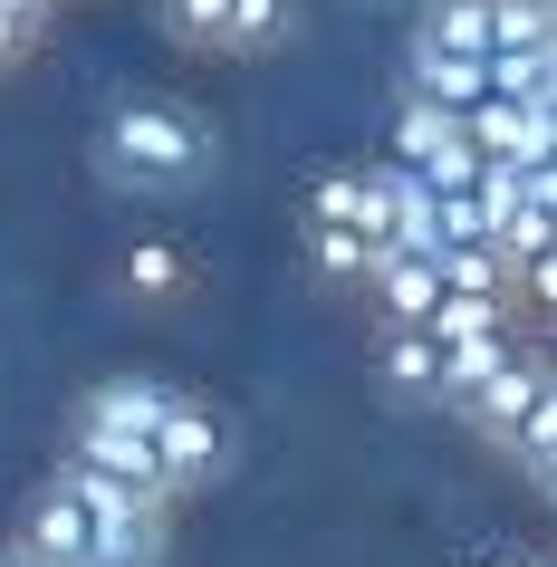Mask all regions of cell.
<instances>
[{
	"label": "cell",
	"mask_w": 557,
	"mask_h": 567,
	"mask_svg": "<svg viewBox=\"0 0 557 567\" xmlns=\"http://www.w3.org/2000/svg\"><path fill=\"white\" fill-rule=\"evenodd\" d=\"M384 385L442 404V337L433 328H384Z\"/></svg>",
	"instance_id": "9c48e42d"
},
{
	"label": "cell",
	"mask_w": 557,
	"mask_h": 567,
	"mask_svg": "<svg viewBox=\"0 0 557 567\" xmlns=\"http://www.w3.org/2000/svg\"><path fill=\"white\" fill-rule=\"evenodd\" d=\"M0 567H49V558H39L30 538H10V548H0Z\"/></svg>",
	"instance_id": "e0dca14e"
},
{
	"label": "cell",
	"mask_w": 557,
	"mask_h": 567,
	"mask_svg": "<svg viewBox=\"0 0 557 567\" xmlns=\"http://www.w3.org/2000/svg\"><path fill=\"white\" fill-rule=\"evenodd\" d=\"M125 289H135V299H183V289H193V260H183V240L145 231L135 250H125Z\"/></svg>",
	"instance_id": "8fae6325"
},
{
	"label": "cell",
	"mask_w": 557,
	"mask_h": 567,
	"mask_svg": "<svg viewBox=\"0 0 557 567\" xmlns=\"http://www.w3.org/2000/svg\"><path fill=\"white\" fill-rule=\"evenodd\" d=\"M154 20H164V39H183V49H221L231 0H154Z\"/></svg>",
	"instance_id": "4fadbf2b"
},
{
	"label": "cell",
	"mask_w": 557,
	"mask_h": 567,
	"mask_svg": "<svg viewBox=\"0 0 557 567\" xmlns=\"http://www.w3.org/2000/svg\"><path fill=\"white\" fill-rule=\"evenodd\" d=\"M404 96H433V106L471 116L481 96H499V59H481V49H433V39H413V49H404Z\"/></svg>",
	"instance_id": "3957f363"
},
{
	"label": "cell",
	"mask_w": 557,
	"mask_h": 567,
	"mask_svg": "<svg viewBox=\"0 0 557 567\" xmlns=\"http://www.w3.org/2000/svg\"><path fill=\"white\" fill-rule=\"evenodd\" d=\"M509 452H519L528 472H548V462H557V385L538 394V404H528V423L509 433Z\"/></svg>",
	"instance_id": "5bb4252c"
},
{
	"label": "cell",
	"mask_w": 557,
	"mask_h": 567,
	"mask_svg": "<svg viewBox=\"0 0 557 567\" xmlns=\"http://www.w3.org/2000/svg\"><path fill=\"white\" fill-rule=\"evenodd\" d=\"M164 404H174V385H154V375H106V385L87 394V414H78V423H116V433H154V423H164Z\"/></svg>",
	"instance_id": "ba28073f"
},
{
	"label": "cell",
	"mask_w": 557,
	"mask_h": 567,
	"mask_svg": "<svg viewBox=\"0 0 557 567\" xmlns=\"http://www.w3.org/2000/svg\"><path fill=\"white\" fill-rule=\"evenodd\" d=\"M30 30H39V0H0V68L30 59Z\"/></svg>",
	"instance_id": "9a60e30c"
},
{
	"label": "cell",
	"mask_w": 557,
	"mask_h": 567,
	"mask_svg": "<svg viewBox=\"0 0 557 567\" xmlns=\"http://www.w3.org/2000/svg\"><path fill=\"white\" fill-rule=\"evenodd\" d=\"M548 10H557V0H548Z\"/></svg>",
	"instance_id": "ac0fdd59"
},
{
	"label": "cell",
	"mask_w": 557,
	"mask_h": 567,
	"mask_svg": "<svg viewBox=\"0 0 557 567\" xmlns=\"http://www.w3.org/2000/svg\"><path fill=\"white\" fill-rule=\"evenodd\" d=\"M365 289H375L384 328H423V318L442 308V250H384Z\"/></svg>",
	"instance_id": "5b68a950"
},
{
	"label": "cell",
	"mask_w": 557,
	"mask_h": 567,
	"mask_svg": "<svg viewBox=\"0 0 557 567\" xmlns=\"http://www.w3.org/2000/svg\"><path fill=\"white\" fill-rule=\"evenodd\" d=\"M289 30H298V0H231L221 49L231 59H269V49H289Z\"/></svg>",
	"instance_id": "30bf717a"
},
{
	"label": "cell",
	"mask_w": 557,
	"mask_h": 567,
	"mask_svg": "<svg viewBox=\"0 0 557 567\" xmlns=\"http://www.w3.org/2000/svg\"><path fill=\"white\" fill-rule=\"evenodd\" d=\"M308 250H318V269H327V279H347V289H365L375 260H384L375 231H318V221H308Z\"/></svg>",
	"instance_id": "7c38bea8"
},
{
	"label": "cell",
	"mask_w": 557,
	"mask_h": 567,
	"mask_svg": "<svg viewBox=\"0 0 557 567\" xmlns=\"http://www.w3.org/2000/svg\"><path fill=\"white\" fill-rule=\"evenodd\" d=\"M203 154H212V135L183 116V106H125V116L96 135V164L116 183H193Z\"/></svg>",
	"instance_id": "6da1fadb"
},
{
	"label": "cell",
	"mask_w": 557,
	"mask_h": 567,
	"mask_svg": "<svg viewBox=\"0 0 557 567\" xmlns=\"http://www.w3.org/2000/svg\"><path fill=\"white\" fill-rule=\"evenodd\" d=\"M20 538H30V548H39L49 567H106V519L87 509V491H78L68 472H59V481H49V491L30 501Z\"/></svg>",
	"instance_id": "7a4b0ae2"
},
{
	"label": "cell",
	"mask_w": 557,
	"mask_h": 567,
	"mask_svg": "<svg viewBox=\"0 0 557 567\" xmlns=\"http://www.w3.org/2000/svg\"><path fill=\"white\" fill-rule=\"evenodd\" d=\"M68 462H87V472H116V481H145V491H174V481H164V452H154V433L78 423V452H68Z\"/></svg>",
	"instance_id": "52a82bcc"
},
{
	"label": "cell",
	"mask_w": 557,
	"mask_h": 567,
	"mask_svg": "<svg viewBox=\"0 0 557 567\" xmlns=\"http://www.w3.org/2000/svg\"><path fill=\"white\" fill-rule=\"evenodd\" d=\"M154 452H164V481H174V491H193V481L221 472L231 433H221V414H212V404L174 394V404H164V423H154Z\"/></svg>",
	"instance_id": "277c9868"
},
{
	"label": "cell",
	"mask_w": 557,
	"mask_h": 567,
	"mask_svg": "<svg viewBox=\"0 0 557 567\" xmlns=\"http://www.w3.org/2000/svg\"><path fill=\"white\" fill-rule=\"evenodd\" d=\"M471 567H538V558H528V548H481Z\"/></svg>",
	"instance_id": "2e32d148"
},
{
	"label": "cell",
	"mask_w": 557,
	"mask_h": 567,
	"mask_svg": "<svg viewBox=\"0 0 557 567\" xmlns=\"http://www.w3.org/2000/svg\"><path fill=\"white\" fill-rule=\"evenodd\" d=\"M538 394H548V365H538V347H519V357L499 365V375H491L481 394H462V414L481 423L491 443H509V433L528 423V404H538Z\"/></svg>",
	"instance_id": "8992f818"
}]
</instances>
